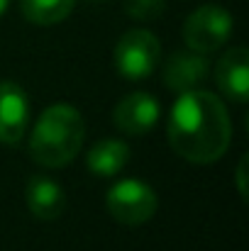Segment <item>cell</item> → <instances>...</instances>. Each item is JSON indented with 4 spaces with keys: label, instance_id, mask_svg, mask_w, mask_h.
Masks as SVG:
<instances>
[{
    "label": "cell",
    "instance_id": "1",
    "mask_svg": "<svg viewBox=\"0 0 249 251\" xmlns=\"http://www.w3.org/2000/svg\"><path fill=\"white\" fill-rule=\"evenodd\" d=\"M168 144L191 164H213L232 142V120L225 102L208 90H186L168 115Z\"/></svg>",
    "mask_w": 249,
    "mask_h": 251
},
{
    "label": "cell",
    "instance_id": "2",
    "mask_svg": "<svg viewBox=\"0 0 249 251\" xmlns=\"http://www.w3.org/2000/svg\"><path fill=\"white\" fill-rule=\"evenodd\" d=\"M85 139V122L74 105L56 102L42 110L29 139V156L47 168H61L76 159Z\"/></svg>",
    "mask_w": 249,
    "mask_h": 251
},
{
    "label": "cell",
    "instance_id": "3",
    "mask_svg": "<svg viewBox=\"0 0 249 251\" xmlns=\"http://www.w3.org/2000/svg\"><path fill=\"white\" fill-rule=\"evenodd\" d=\"M157 193L152 190V185H147L144 180L137 178H127L115 183L108 195H105V207L112 215V220H117L125 227H137L144 225L147 220L154 217L157 212Z\"/></svg>",
    "mask_w": 249,
    "mask_h": 251
},
{
    "label": "cell",
    "instance_id": "4",
    "mask_svg": "<svg viewBox=\"0 0 249 251\" xmlns=\"http://www.w3.org/2000/svg\"><path fill=\"white\" fill-rule=\"evenodd\" d=\"M159 56H162V44L149 29L125 32L117 39L115 51H112L115 69L120 71L122 78H130V81L147 78L157 69Z\"/></svg>",
    "mask_w": 249,
    "mask_h": 251
},
{
    "label": "cell",
    "instance_id": "5",
    "mask_svg": "<svg viewBox=\"0 0 249 251\" xmlns=\"http://www.w3.org/2000/svg\"><path fill=\"white\" fill-rule=\"evenodd\" d=\"M232 34V15L220 5H203L183 22V42L188 49L210 54L218 51Z\"/></svg>",
    "mask_w": 249,
    "mask_h": 251
},
{
    "label": "cell",
    "instance_id": "6",
    "mask_svg": "<svg viewBox=\"0 0 249 251\" xmlns=\"http://www.w3.org/2000/svg\"><path fill=\"white\" fill-rule=\"evenodd\" d=\"M159 100L149 93H130L125 95L115 110H112V122L120 132L125 134H147L154 129L159 122Z\"/></svg>",
    "mask_w": 249,
    "mask_h": 251
},
{
    "label": "cell",
    "instance_id": "7",
    "mask_svg": "<svg viewBox=\"0 0 249 251\" xmlns=\"http://www.w3.org/2000/svg\"><path fill=\"white\" fill-rule=\"evenodd\" d=\"M29 125V98L12 81H0V144H17Z\"/></svg>",
    "mask_w": 249,
    "mask_h": 251
},
{
    "label": "cell",
    "instance_id": "8",
    "mask_svg": "<svg viewBox=\"0 0 249 251\" xmlns=\"http://www.w3.org/2000/svg\"><path fill=\"white\" fill-rule=\"evenodd\" d=\"M208 76V61L205 54L193 49H178L173 51L164 64V83L178 93L193 90L205 81Z\"/></svg>",
    "mask_w": 249,
    "mask_h": 251
},
{
    "label": "cell",
    "instance_id": "9",
    "mask_svg": "<svg viewBox=\"0 0 249 251\" xmlns=\"http://www.w3.org/2000/svg\"><path fill=\"white\" fill-rule=\"evenodd\" d=\"M215 81L222 95L235 102H245L249 98V59L245 47H235L222 54L215 66Z\"/></svg>",
    "mask_w": 249,
    "mask_h": 251
},
{
    "label": "cell",
    "instance_id": "10",
    "mask_svg": "<svg viewBox=\"0 0 249 251\" xmlns=\"http://www.w3.org/2000/svg\"><path fill=\"white\" fill-rule=\"evenodd\" d=\"M27 207L34 217L39 220H56L61 217V212L66 210V193L64 188L47 178V176H34L27 183Z\"/></svg>",
    "mask_w": 249,
    "mask_h": 251
},
{
    "label": "cell",
    "instance_id": "11",
    "mask_svg": "<svg viewBox=\"0 0 249 251\" xmlns=\"http://www.w3.org/2000/svg\"><path fill=\"white\" fill-rule=\"evenodd\" d=\"M130 161V147L120 139H100L85 154L88 171L95 176H115Z\"/></svg>",
    "mask_w": 249,
    "mask_h": 251
},
{
    "label": "cell",
    "instance_id": "12",
    "mask_svg": "<svg viewBox=\"0 0 249 251\" xmlns=\"http://www.w3.org/2000/svg\"><path fill=\"white\" fill-rule=\"evenodd\" d=\"M74 2L76 0H22L20 7H22V15L29 22L49 27V25L66 20L74 10Z\"/></svg>",
    "mask_w": 249,
    "mask_h": 251
},
{
    "label": "cell",
    "instance_id": "13",
    "mask_svg": "<svg viewBox=\"0 0 249 251\" xmlns=\"http://www.w3.org/2000/svg\"><path fill=\"white\" fill-rule=\"evenodd\" d=\"M166 0H125V10L135 20H154L164 12Z\"/></svg>",
    "mask_w": 249,
    "mask_h": 251
},
{
    "label": "cell",
    "instance_id": "14",
    "mask_svg": "<svg viewBox=\"0 0 249 251\" xmlns=\"http://www.w3.org/2000/svg\"><path fill=\"white\" fill-rule=\"evenodd\" d=\"M245 168H247V156H242V161H240V166H237V178H240L237 188H240L242 195H245Z\"/></svg>",
    "mask_w": 249,
    "mask_h": 251
},
{
    "label": "cell",
    "instance_id": "15",
    "mask_svg": "<svg viewBox=\"0 0 249 251\" xmlns=\"http://www.w3.org/2000/svg\"><path fill=\"white\" fill-rule=\"evenodd\" d=\"M7 5H10V0H0V15L7 10Z\"/></svg>",
    "mask_w": 249,
    "mask_h": 251
}]
</instances>
